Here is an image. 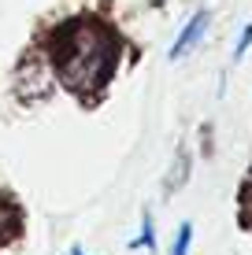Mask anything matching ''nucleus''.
<instances>
[{"label":"nucleus","mask_w":252,"mask_h":255,"mask_svg":"<svg viewBox=\"0 0 252 255\" xmlns=\"http://www.w3.org/2000/svg\"><path fill=\"white\" fill-rule=\"evenodd\" d=\"M71 255H82V248H71Z\"/></svg>","instance_id":"7"},{"label":"nucleus","mask_w":252,"mask_h":255,"mask_svg":"<svg viewBox=\"0 0 252 255\" xmlns=\"http://www.w3.org/2000/svg\"><path fill=\"white\" fill-rule=\"evenodd\" d=\"M249 45H252V22L245 26V30H241V37H238V48H234V59H241L249 52Z\"/></svg>","instance_id":"6"},{"label":"nucleus","mask_w":252,"mask_h":255,"mask_svg":"<svg viewBox=\"0 0 252 255\" xmlns=\"http://www.w3.org/2000/svg\"><path fill=\"white\" fill-rule=\"evenodd\" d=\"M189 244H193V226H189V222H182V226H178L175 244H171V255H189Z\"/></svg>","instance_id":"4"},{"label":"nucleus","mask_w":252,"mask_h":255,"mask_svg":"<svg viewBox=\"0 0 252 255\" xmlns=\"http://www.w3.org/2000/svg\"><path fill=\"white\" fill-rule=\"evenodd\" d=\"M15 226H19V215H15V207L0 196V241H7V237L15 233Z\"/></svg>","instance_id":"3"},{"label":"nucleus","mask_w":252,"mask_h":255,"mask_svg":"<svg viewBox=\"0 0 252 255\" xmlns=\"http://www.w3.org/2000/svg\"><path fill=\"white\" fill-rule=\"evenodd\" d=\"M204 33H208V11H197L193 19H189L186 26H182V33L175 37V45H171V59H182L189 48L197 45V41L204 37Z\"/></svg>","instance_id":"2"},{"label":"nucleus","mask_w":252,"mask_h":255,"mask_svg":"<svg viewBox=\"0 0 252 255\" xmlns=\"http://www.w3.org/2000/svg\"><path fill=\"white\" fill-rule=\"evenodd\" d=\"M52 67L71 93H97L119 67V37L97 19H71L52 33Z\"/></svg>","instance_id":"1"},{"label":"nucleus","mask_w":252,"mask_h":255,"mask_svg":"<svg viewBox=\"0 0 252 255\" xmlns=\"http://www.w3.org/2000/svg\"><path fill=\"white\" fill-rule=\"evenodd\" d=\"M137 244H145V252H152L156 248V230H152V215L145 211V218H141V241Z\"/></svg>","instance_id":"5"}]
</instances>
